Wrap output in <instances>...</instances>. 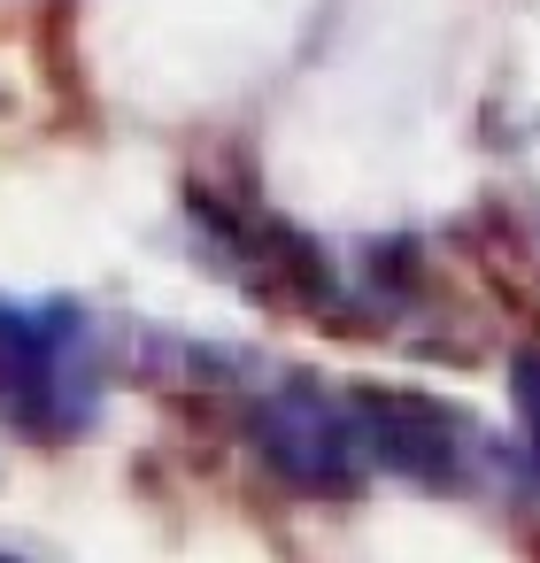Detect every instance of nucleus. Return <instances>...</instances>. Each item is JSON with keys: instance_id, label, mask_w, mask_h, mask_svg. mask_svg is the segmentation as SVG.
I'll return each mask as SVG.
<instances>
[{"instance_id": "obj_1", "label": "nucleus", "mask_w": 540, "mask_h": 563, "mask_svg": "<svg viewBox=\"0 0 540 563\" xmlns=\"http://www.w3.org/2000/svg\"><path fill=\"white\" fill-rule=\"evenodd\" d=\"M109 394V347L86 301H16L0 294V424L32 448H70L93 432Z\"/></svg>"}, {"instance_id": "obj_2", "label": "nucleus", "mask_w": 540, "mask_h": 563, "mask_svg": "<svg viewBox=\"0 0 540 563\" xmlns=\"http://www.w3.org/2000/svg\"><path fill=\"white\" fill-rule=\"evenodd\" d=\"M240 432H247L255 463L278 486L309 494V501H355L363 478L378 471L371 463V440H363L355 386H324V378L255 386L247 409H240Z\"/></svg>"}, {"instance_id": "obj_3", "label": "nucleus", "mask_w": 540, "mask_h": 563, "mask_svg": "<svg viewBox=\"0 0 540 563\" xmlns=\"http://www.w3.org/2000/svg\"><path fill=\"white\" fill-rule=\"evenodd\" d=\"M355 409H363V440H371V463L425 486V494H463L486 463V440L478 424L440 401V394H417V386H355Z\"/></svg>"}, {"instance_id": "obj_4", "label": "nucleus", "mask_w": 540, "mask_h": 563, "mask_svg": "<svg viewBox=\"0 0 540 563\" xmlns=\"http://www.w3.org/2000/svg\"><path fill=\"white\" fill-rule=\"evenodd\" d=\"M509 401H517V463L540 486V347H525L509 363Z\"/></svg>"}, {"instance_id": "obj_5", "label": "nucleus", "mask_w": 540, "mask_h": 563, "mask_svg": "<svg viewBox=\"0 0 540 563\" xmlns=\"http://www.w3.org/2000/svg\"><path fill=\"white\" fill-rule=\"evenodd\" d=\"M0 563H32V555H24V548H9V540H0Z\"/></svg>"}]
</instances>
